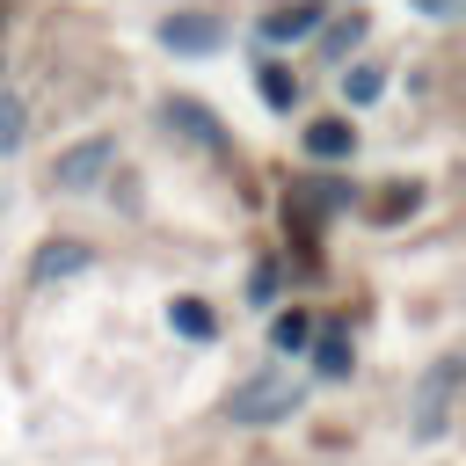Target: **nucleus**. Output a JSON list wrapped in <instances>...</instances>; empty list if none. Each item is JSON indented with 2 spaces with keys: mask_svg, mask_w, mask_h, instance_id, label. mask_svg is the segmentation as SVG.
I'll return each mask as SVG.
<instances>
[{
  "mask_svg": "<svg viewBox=\"0 0 466 466\" xmlns=\"http://www.w3.org/2000/svg\"><path fill=\"white\" fill-rule=\"evenodd\" d=\"M299 400H306V386H299L284 364H269V371H255V379H240V386L226 393V422H248V430H262V422H284Z\"/></svg>",
  "mask_w": 466,
  "mask_h": 466,
  "instance_id": "obj_1",
  "label": "nucleus"
},
{
  "mask_svg": "<svg viewBox=\"0 0 466 466\" xmlns=\"http://www.w3.org/2000/svg\"><path fill=\"white\" fill-rule=\"evenodd\" d=\"M109 167H116V138H80V146H66V153L51 160V189L87 197V189H102Z\"/></svg>",
  "mask_w": 466,
  "mask_h": 466,
  "instance_id": "obj_2",
  "label": "nucleus"
},
{
  "mask_svg": "<svg viewBox=\"0 0 466 466\" xmlns=\"http://www.w3.org/2000/svg\"><path fill=\"white\" fill-rule=\"evenodd\" d=\"M451 386H459V364L451 357H437L430 371H422V386H415V437H437L444 430V415H451Z\"/></svg>",
  "mask_w": 466,
  "mask_h": 466,
  "instance_id": "obj_3",
  "label": "nucleus"
},
{
  "mask_svg": "<svg viewBox=\"0 0 466 466\" xmlns=\"http://www.w3.org/2000/svg\"><path fill=\"white\" fill-rule=\"evenodd\" d=\"M160 44L167 51H218V22L211 15H167L160 22Z\"/></svg>",
  "mask_w": 466,
  "mask_h": 466,
  "instance_id": "obj_4",
  "label": "nucleus"
},
{
  "mask_svg": "<svg viewBox=\"0 0 466 466\" xmlns=\"http://www.w3.org/2000/svg\"><path fill=\"white\" fill-rule=\"evenodd\" d=\"M313 29H320V7H313V0H299V7H277V15L262 22V36H269V44H291V36H313Z\"/></svg>",
  "mask_w": 466,
  "mask_h": 466,
  "instance_id": "obj_5",
  "label": "nucleus"
},
{
  "mask_svg": "<svg viewBox=\"0 0 466 466\" xmlns=\"http://www.w3.org/2000/svg\"><path fill=\"white\" fill-rule=\"evenodd\" d=\"M357 146V131L342 124V116H320V124H306V153H320V160H342Z\"/></svg>",
  "mask_w": 466,
  "mask_h": 466,
  "instance_id": "obj_6",
  "label": "nucleus"
},
{
  "mask_svg": "<svg viewBox=\"0 0 466 466\" xmlns=\"http://www.w3.org/2000/svg\"><path fill=\"white\" fill-rule=\"evenodd\" d=\"M73 269H87V248H80V240H51V248L36 255V284H51V277H73Z\"/></svg>",
  "mask_w": 466,
  "mask_h": 466,
  "instance_id": "obj_7",
  "label": "nucleus"
},
{
  "mask_svg": "<svg viewBox=\"0 0 466 466\" xmlns=\"http://www.w3.org/2000/svg\"><path fill=\"white\" fill-rule=\"evenodd\" d=\"M167 124H182V131H189L197 146H218V124H211V116L197 109V102H167Z\"/></svg>",
  "mask_w": 466,
  "mask_h": 466,
  "instance_id": "obj_8",
  "label": "nucleus"
},
{
  "mask_svg": "<svg viewBox=\"0 0 466 466\" xmlns=\"http://www.w3.org/2000/svg\"><path fill=\"white\" fill-rule=\"evenodd\" d=\"M291 95H299V80H291L284 66H262V102H269V109H291Z\"/></svg>",
  "mask_w": 466,
  "mask_h": 466,
  "instance_id": "obj_9",
  "label": "nucleus"
},
{
  "mask_svg": "<svg viewBox=\"0 0 466 466\" xmlns=\"http://www.w3.org/2000/svg\"><path fill=\"white\" fill-rule=\"evenodd\" d=\"M379 87H386V73H379V66H357V73H342V95H350V102H371Z\"/></svg>",
  "mask_w": 466,
  "mask_h": 466,
  "instance_id": "obj_10",
  "label": "nucleus"
},
{
  "mask_svg": "<svg viewBox=\"0 0 466 466\" xmlns=\"http://www.w3.org/2000/svg\"><path fill=\"white\" fill-rule=\"evenodd\" d=\"M313 364H320L328 379H342V371H350V342H342V335H320V350H313Z\"/></svg>",
  "mask_w": 466,
  "mask_h": 466,
  "instance_id": "obj_11",
  "label": "nucleus"
},
{
  "mask_svg": "<svg viewBox=\"0 0 466 466\" xmlns=\"http://www.w3.org/2000/svg\"><path fill=\"white\" fill-rule=\"evenodd\" d=\"M269 342H277V350L291 357V350L306 342V313H277V328H269Z\"/></svg>",
  "mask_w": 466,
  "mask_h": 466,
  "instance_id": "obj_12",
  "label": "nucleus"
},
{
  "mask_svg": "<svg viewBox=\"0 0 466 466\" xmlns=\"http://www.w3.org/2000/svg\"><path fill=\"white\" fill-rule=\"evenodd\" d=\"M15 146H22V102L0 95V153H15Z\"/></svg>",
  "mask_w": 466,
  "mask_h": 466,
  "instance_id": "obj_13",
  "label": "nucleus"
},
{
  "mask_svg": "<svg viewBox=\"0 0 466 466\" xmlns=\"http://www.w3.org/2000/svg\"><path fill=\"white\" fill-rule=\"evenodd\" d=\"M175 328H182V335H211V313H204L197 299H175Z\"/></svg>",
  "mask_w": 466,
  "mask_h": 466,
  "instance_id": "obj_14",
  "label": "nucleus"
},
{
  "mask_svg": "<svg viewBox=\"0 0 466 466\" xmlns=\"http://www.w3.org/2000/svg\"><path fill=\"white\" fill-rule=\"evenodd\" d=\"M422 15H459V0H415Z\"/></svg>",
  "mask_w": 466,
  "mask_h": 466,
  "instance_id": "obj_15",
  "label": "nucleus"
}]
</instances>
